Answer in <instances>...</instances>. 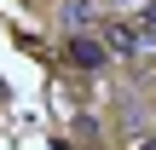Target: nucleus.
I'll use <instances>...</instances> for the list:
<instances>
[{
    "instance_id": "obj_1",
    "label": "nucleus",
    "mask_w": 156,
    "mask_h": 150,
    "mask_svg": "<svg viewBox=\"0 0 156 150\" xmlns=\"http://www.w3.org/2000/svg\"><path fill=\"white\" fill-rule=\"evenodd\" d=\"M64 58H69L75 69H98L110 52H104V40H98V35H69V40H64Z\"/></svg>"
},
{
    "instance_id": "obj_2",
    "label": "nucleus",
    "mask_w": 156,
    "mask_h": 150,
    "mask_svg": "<svg viewBox=\"0 0 156 150\" xmlns=\"http://www.w3.org/2000/svg\"><path fill=\"white\" fill-rule=\"evenodd\" d=\"M64 23H93V6L87 0H64Z\"/></svg>"
},
{
    "instance_id": "obj_3",
    "label": "nucleus",
    "mask_w": 156,
    "mask_h": 150,
    "mask_svg": "<svg viewBox=\"0 0 156 150\" xmlns=\"http://www.w3.org/2000/svg\"><path fill=\"white\" fill-rule=\"evenodd\" d=\"M104 6H127V0H104Z\"/></svg>"
}]
</instances>
